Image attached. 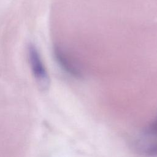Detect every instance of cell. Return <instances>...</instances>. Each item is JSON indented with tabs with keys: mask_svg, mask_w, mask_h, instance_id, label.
<instances>
[{
	"mask_svg": "<svg viewBox=\"0 0 157 157\" xmlns=\"http://www.w3.org/2000/svg\"><path fill=\"white\" fill-rule=\"evenodd\" d=\"M136 151L144 156L157 157V139L147 142L139 140L136 143Z\"/></svg>",
	"mask_w": 157,
	"mask_h": 157,
	"instance_id": "3",
	"label": "cell"
},
{
	"mask_svg": "<svg viewBox=\"0 0 157 157\" xmlns=\"http://www.w3.org/2000/svg\"><path fill=\"white\" fill-rule=\"evenodd\" d=\"M28 53L30 67L37 85L41 90H47L50 85L49 76L36 46L29 45Z\"/></svg>",
	"mask_w": 157,
	"mask_h": 157,
	"instance_id": "1",
	"label": "cell"
},
{
	"mask_svg": "<svg viewBox=\"0 0 157 157\" xmlns=\"http://www.w3.org/2000/svg\"><path fill=\"white\" fill-rule=\"evenodd\" d=\"M144 136L147 138L157 139V116L144 131Z\"/></svg>",
	"mask_w": 157,
	"mask_h": 157,
	"instance_id": "4",
	"label": "cell"
},
{
	"mask_svg": "<svg viewBox=\"0 0 157 157\" xmlns=\"http://www.w3.org/2000/svg\"><path fill=\"white\" fill-rule=\"evenodd\" d=\"M54 55L56 62L64 72L77 78L82 77V72L80 69L79 66L75 64L64 51L58 47H55Z\"/></svg>",
	"mask_w": 157,
	"mask_h": 157,
	"instance_id": "2",
	"label": "cell"
}]
</instances>
